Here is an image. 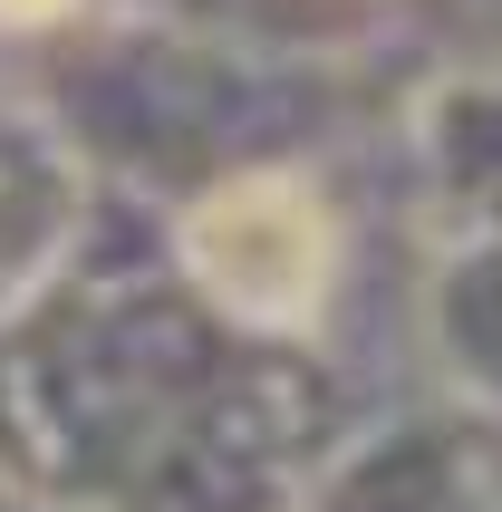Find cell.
Listing matches in <instances>:
<instances>
[{"mask_svg":"<svg viewBox=\"0 0 502 512\" xmlns=\"http://www.w3.org/2000/svg\"><path fill=\"white\" fill-rule=\"evenodd\" d=\"M0 512H49V503H29V493H10V484H0Z\"/></svg>","mask_w":502,"mask_h":512,"instance_id":"obj_8","label":"cell"},{"mask_svg":"<svg viewBox=\"0 0 502 512\" xmlns=\"http://www.w3.org/2000/svg\"><path fill=\"white\" fill-rule=\"evenodd\" d=\"M425 242H502V68H454L406 116Z\"/></svg>","mask_w":502,"mask_h":512,"instance_id":"obj_5","label":"cell"},{"mask_svg":"<svg viewBox=\"0 0 502 512\" xmlns=\"http://www.w3.org/2000/svg\"><path fill=\"white\" fill-rule=\"evenodd\" d=\"M416 348L435 368V397L502 426V242H425Z\"/></svg>","mask_w":502,"mask_h":512,"instance_id":"obj_6","label":"cell"},{"mask_svg":"<svg viewBox=\"0 0 502 512\" xmlns=\"http://www.w3.org/2000/svg\"><path fill=\"white\" fill-rule=\"evenodd\" d=\"M107 174L87 165V145L58 116L0 97V319L78 252L107 213Z\"/></svg>","mask_w":502,"mask_h":512,"instance_id":"obj_4","label":"cell"},{"mask_svg":"<svg viewBox=\"0 0 502 512\" xmlns=\"http://www.w3.org/2000/svg\"><path fill=\"white\" fill-rule=\"evenodd\" d=\"M87 0H0V29H68Z\"/></svg>","mask_w":502,"mask_h":512,"instance_id":"obj_7","label":"cell"},{"mask_svg":"<svg viewBox=\"0 0 502 512\" xmlns=\"http://www.w3.org/2000/svg\"><path fill=\"white\" fill-rule=\"evenodd\" d=\"M290 512H502V445L474 406H377L319 445Z\"/></svg>","mask_w":502,"mask_h":512,"instance_id":"obj_3","label":"cell"},{"mask_svg":"<svg viewBox=\"0 0 502 512\" xmlns=\"http://www.w3.org/2000/svg\"><path fill=\"white\" fill-rule=\"evenodd\" d=\"M348 426L319 348L203 310L155 252H107V213L0 319V484L49 512H290Z\"/></svg>","mask_w":502,"mask_h":512,"instance_id":"obj_1","label":"cell"},{"mask_svg":"<svg viewBox=\"0 0 502 512\" xmlns=\"http://www.w3.org/2000/svg\"><path fill=\"white\" fill-rule=\"evenodd\" d=\"M165 261L203 310L280 348H319L348 300V213L300 155H251L165 203Z\"/></svg>","mask_w":502,"mask_h":512,"instance_id":"obj_2","label":"cell"}]
</instances>
